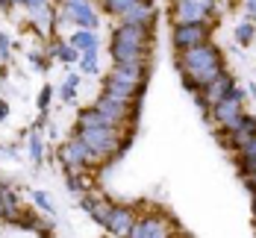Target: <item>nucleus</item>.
Returning a JSON list of instances; mask_svg holds the SVG:
<instances>
[{"label":"nucleus","mask_w":256,"mask_h":238,"mask_svg":"<svg viewBox=\"0 0 256 238\" xmlns=\"http://www.w3.org/2000/svg\"><path fill=\"white\" fill-rule=\"evenodd\" d=\"M177 65L186 77V85L192 91H200L209 79H215L221 71H224V59H221V50L215 44H198V47H188V50H180Z\"/></svg>","instance_id":"f257e3e1"},{"label":"nucleus","mask_w":256,"mask_h":238,"mask_svg":"<svg viewBox=\"0 0 256 238\" xmlns=\"http://www.w3.org/2000/svg\"><path fill=\"white\" fill-rule=\"evenodd\" d=\"M154 47V32L150 26L118 24L112 32V59L115 62H148V53Z\"/></svg>","instance_id":"f03ea898"},{"label":"nucleus","mask_w":256,"mask_h":238,"mask_svg":"<svg viewBox=\"0 0 256 238\" xmlns=\"http://www.w3.org/2000/svg\"><path fill=\"white\" fill-rule=\"evenodd\" d=\"M77 138L94 153L98 159H109L118 153L121 141H124V132L115 124H98V127H82L77 130Z\"/></svg>","instance_id":"7ed1b4c3"},{"label":"nucleus","mask_w":256,"mask_h":238,"mask_svg":"<svg viewBox=\"0 0 256 238\" xmlns=\"http://www.w3.org/2000/svg\"><path fill=\"white\" fill-rule=\"evenodd\" d=\"M218 6V0H174L171 24H215Z\"/></svg>","instance_id":"20e7f679"},{"label":"nucleus","mask_w":256,"mask_h":238,"mask_svg":"<svg viewBox=\"0 0 256 238\" xmlns=\"http://www.w3.org/2000/svg\"><path fill=\"white\" fill-rule=\"evenodd\" d=\"M242 88L238 85H232V91L224 97V100H218L215 106H209L212 109V121L221 127L224 135H230V132L238 130V124H242V118H244V112H242Z\"/></svg>","instance_id":"39448f33"},{"label":"nucleus","mask_w":256,"mask_h":238,"mask_svg":"<svg viewBox=\"0 0 256 238\" xmlns=\"http://www.w3.org/2000/svg\"><path fill=\"white\" fill-rule=\"evenodd\" d=\"M59 159H62V165L68 168V171H86V168H92V165H98L100 159L94 156L80 138H71V141H65L62 147H59Z\"/></svg>","instance_id":"423d86ee"},{"label":"nucleus","mask_w":256,"mask_h":238,"mask_svg":"<svg viewBox=\"0 0 256 238\" xmlns=\"http://www.w3.org/2000/svg\"><path fill=\"white\" fill-rule=\"evenodd\" d=\"M209 38H212V24H174V32H171V41L177 50L206 44Z\"/></svg>","instance_id":"0eeeda50"},{"label":"nucleus","mask_w":256,"mask_h":238,"mask_svg":"<svg viewBox=\"0 0 256 238\" xmlns=\"http://www.w3.org/2000/svg\"><path fill=\"white\" fill-rule=\"evenodd\" d=\"M168 236H171V221L159 212L136 218V224L130 230V238H168Z\"/></svg>","instance_id":"6e6552de"},{"label":"nucleus","mask_w":256,"mask_h":238,"mask_svg":"<svg viewBox=\"0 0 256 238\" xmlns=\"http://www.w3.org/2000/svg\"><path fill=\"white\" fill-rule=\"evenodd\" d=\"M232 85H236V79H232L230 74H227V71H221V74H218L215 79H209V82H206L200 91H194V94H198V103L204 106V109L215 106L218 100H224V97L230 94Z\"/></svg>","instance_id":"1a4fd4ad"},{"label":"nucleus","mask_w":256,"mask_h":238,"mask_svg":"<svg viewBox=\"0 0 256 238\" xmlns=\"http://www.w3.org/2000/svg\"><path fill=\"white\" fill-rule=\"evenodd\" d=\"M142 91H144V85H130V82H118V79H109V77L103 82V97L118 100L124 106H138Z\"/></svg>","instance_id":"9d476101"},{"label":"nucleus","mask_w":256,"mask_h":238,"mask_svg":"<svg viewBox=\"0 0 256 238\" xmlns=\"http://www.w3.org/2000/svg\"><path fill=\"white\" fill-rule=\"evenodd\" d=\"M65 18L82 29H98V12L88 0H65Z\"/></svg>","instance_id":"9b49d317"},{"label":"nucleus","mask_w":256,"mask_h":238,"mask_svg":"<svg viewBox=\"0 0 256 238\" xmlns=\"http://www.w3.org/2000/svg\"><path fill=\"white\" fill-rule=\"evenodd\" d=\"M118 21H121V24H136V26H154L156 6L150 3V0H136L127 12L118 15Z\"/></svg>","instance_id":"f8f14e48"},{"label":"nucleus","mask_w":256,"mask_h":238,"mask_svg":"<svg viewBox=\"0 0 256 238\" xmlns=\"http://www.w3.org/2000/svg\"><path fill=\"white\" fill-rule=\"evenodd\" d=\"M132 224H136V212L130 209V206H112L103 227H106L112 236H130Z\"/></svg>","instance_id":"ddd939ff"},{"label":"nucleus","mask_w":256,"mask_h":238,"mask_svg":"<svg viewBox=\"0 0 256 238\" xmlns=\"http://www.w3.org/2000/svg\"><path fill=\"white\" fill-rule=\"evenodd\" d=\"M144 71H148V62H115V68L109 71V79L130 82V85H144Z\"/></svg>","instance_id":"4468645a"},{"label":"nucleus","mask_w":256,"mask_h":238,"mask_svg":"<svg viewBox=\"0 0 256 238\" xmlns=\"http://www.w3.org/2000/svg\"><path fill=\"white\" fill-rule=\"evenodd\" d=\"M26 12H30V18L42 26V29H50L53 26V6L48 0H30L26 3Z\"/></svg>","instance_id":"2eb2a0df"},{"label":"nucleus","mask_w":256,"mask_h":238,"mask_svg":"<svg viewBox=\"0 0 256 238\" xmlns=\"http://www.w3.org/2000/svg\"><path fill=\"white\" fill-rule=\"evenodd\" d=\"M71 44L80 53H98V35H94V29H80L71 35Z\"/></svg>","instance_id":"dca6fc26"},{"label":"nucleus","mask_w":256,"mask_h":238,"mask_svg":"<svg viewBox=\"0 0 256 238\" xmlns=\"http://www.w3.org/2000/svg\"><path fill=\"white\" fill-rule=\"evenodd\" d=\"M86 209H88V215L98 221V224H106V218H109V209H112V203H106V200H100V197H86Z\"/></svg>","instance_id":"f3484780"},{"label":"nucleus","mask_w":256,"mask_h":238,"mask_svg":"<svg viewBox=\"0 0 256 238\" xmlns=\"http://www.w3.org/2000/svg\"><path fill=\"white\" fill-rule=\"evenodd\" d=\"M232 35H236V44L248 47V44L254 41V35H256V26H254V21H242V24H236V29H232Z\"/></svg>","instance_id":"a211bd4d"},{"label":"nucleus","mask_w":256,"mask_h":238,"mask_svg":"<svg viewBox=\"0 0 256 238\" xmlns=\"http://www.w3.org/2000/svg\"><path fill=\"white\" fill-rule=\"evenodd\" d=\"M98 124H106L103 121V115L92 106V109H86V112H80V118H77V130H82V127H98Z\"/></svg>","instance_id":"6ab92c4d"},{"label":"nucleus","mask_w":256,"mask_h":238,"mask_svg":"<svg viewBox=\"0 0 256 238\" xmlns=\"http://www.w3.org/2000/svg\"><path fill=\"white\" fill-rule=\"evenodd\" d=\"M132 3H136V0H100V6L109 12V15H112V18H118L121 12H127Z\"/></svg>","instance_id":"aec40b11"},{"label":"nucleus","mask_w":256,"mask_h":238,"mask_svg":"<svg viewBox=\"0 0 256 238\" xmlns=\"http://www.w3.org/2000/svg\"><path fill=\"white\" fill-rule=\"evenodd\" d=\"M53 53H56L62 62H68V65L80 59V50L74 47V44H71V41H65V44H56V47H53Z\"/></svg>","instance_id":"412c9836"},{"label":"nucleus","mask_w":256,"mask_h":238,"mask_svg":"<svg viewBox=\"0 0 256 238\" xmlns=\"http://www.w3.org/2000/svg\"><path fill=\"white\" fill-rule=\"evenodd\" d=\"M77 85H80V77H77V74H68V79L62 82V100H68V103H71V100L77 97Z\"/></svg>","instance_id":"4be33fe9"},{"label":"nucleus","mask_w":256,"mask_h":238,"mask_svg":"<svg viewBox=\"0 0 256 238\" xmlns=\"http://www.w3.org/2000/svg\"><path fill=\"white\" fill-rule=\"evenodd\" d=\"M236 150H238V159H256V132L254 135H248Z\"/></svg>","instance_id":"5701e85b"},{"label":"nucleus","mask_w":256,"mask_h":238,"mask_svg":"<svg viewBox=\"0 0 256 238\" xmlns=\"http://www.w3.org/2000/svg\"><path fill=\"white\" fill-rule=\"evenodd\" d=\"M80 71L82 74H98V53H80Z\"/></svg>","instance_id":"b1692460"},{"label":"nucleus","mask_w":256,"mask_h":238,"mask_svg":"<svg viewBox=\"0 0 256 238\" xmlns=\"http://www.w3.org/2000/svg\"><path fill=\"white\" fill-rule=\"evenodd\" d=\"M32 200H36V206H38L42 212L53 215V197L50 194H44V191H32Z\"/></svg>","instance_id":"393cba45"},{"label":"nucleus","mask_w":256,"mask_h":238,"mask_svg":"<svg viewBox=\"0 0 256 238\" xmlns=\"http://www.w3.org/2000/svg\"><path fill=\"white\" fill-rule=\"evenodd\" d=\"M30 153H32V162L44 159V153H42V135H30Z\"/></svg>","instance_id":"a878e982"},{"label":"nucleus","mask_w":256,"mask_h":238,"mask_svg":"<svg viewBox=\"0 0 256 238\" xmlns=\"http://www.w3.org/2000/svg\"><path fill=\"white\" fill-rule=\"evenodd\" d=\"M50 100H53V88H50V85H44V88L38 91V100H36V103H38V109H42V112H48Z\"/></svg>","instance_id":"bb28decb"},{"label":"nucleus","mask_w":256,"mask_h":238,"mask_svg":"<svg viewBox=\"0 0 256 238\" xmlns=\"http://www.w3.org/2000/svg\"><path fill=\"white\" fill-rule=\"evenodd\" d=\"M0 59H9V38L0 35Z\"/></svg>","instance_id":"cd10ccee"},{"label":"nucleus","mask_w":256,"mask_h":238,"mask_svg":"<svg viewBox=\"0 0 256 238\" xmlns=\"http://www.w3.org/2000/svg\"><path fill=\"white\" fill-rule=\"evenodd\" d=\"M244 12H248V18L254 21L256 18V0H244Z\"/></svg>","instance_id":"c85d7f7f"},{"label":"nucleus","mask_w":256,"mask_h":238,"mask_svg":"<svg viewBox=\"0 0 256 238\" xmlns=\"http://www.w3.org/2000/svg\"><path fill=\"white\" fill-rule=\"evenodd\" d=\"M6 118H9V103L0 100V121H6Z\"/></svg>","instance_id":"c756f323"},{"label":"nucleus","mask_w":256,"mask_h":238,"mask_svg":"<svg viewBox=\"0 0 256 238\" xmlns=\"http://www.w3.org/2000/svg\"><path fill=\"white\" fill-rule=\"evenodd\" d=\"M12 6V0H0V9H9Z\"/></svg>","instance_id":"7c9ffc66"},{"label":"nucleus","mask_w":256,"mask_h":238,"mask_svg":"<svg viewBox=\"0 0 256 238\" xmlns=\"http://www.w3.org/2000/svg\"><path fill=\"white\" fill-rule=\"evenodd\" d=\"M12 3H15V6H26V3H30V0H12Z\"/></svg>","instance_id":"2f4dec72"},{"label":"nucleus","mask_w":256,"mask_h":238,"mask_svg":"<svg viewBox=\"0 0 256 238\" xmlns=\"http://www.w3.org/2000/svg\"><path fill=\"white\" fill-rule=\"evenodd\" d=\"M218 3H236V0H218Z\"/></svg>","instance_id":"473e14b6"},{"label":"nucleus","mask_w":256,"mask_h":238,"mask_svg":"<svg viewBox=\"0 0 256 238\" xmlns=\"http://www.w3.org/2000/svg\"><path fill=\"white\" fill-rule=\"evenodd\" d=\"M254 21H256V18H254Z\"/></svg>","instance_id":"72a5a7b5"}]
</instances>
